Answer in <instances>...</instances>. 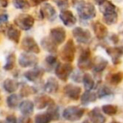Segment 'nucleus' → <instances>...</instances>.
Instances as JSON below:
<instances>
[{"label": "nucleus", "mask_w": 123, "mask_h": 123, "mask_svg": "<svg viewBox=\"0 0 123 123\" xmlns=\"http://www.w3.org/2000/svg\"><path fill=\"white\" fill-rule=\"evenodd\" d=\"M59 89V84L54 77H50L44 86V89L48 94H55Z\"/></svg>", "instance_id": "4be33fe9"}, {"label": "nucleus", "mask_w": 123, "mask_h": 123, "mask_svg": "<svg viewBox=\"0 0 123 123\" xmlns=\"http://www.w3.org/2000/svg\"><path fill=\"white\" fill-rule=\"evenodd\" d=\"M47 114L50 116L51 121H56V120L59 119V108L56 105H55V103L48 106Z\"/></svg>", "instance_id": "cd10ccee"}, {"label": "nucleus", "mask_w": 123, "mask_h": 123, "mask_svg": "<svg viewBox=\"0 0 123 123\" xmlns=\"http://www.w3.org/2000/svg\"><path fill=\"white\" fill-rule=\"evenodd\" d=\"M82 81L84 83V88H85L86 90H91V89H94L95 84H94V80L93 77L89 74H84V76H83Z\"/></svg>", "instance_id": "bb28decb"}, {"label": "nucleus", "mask_w": 123, "mask_h": 123, "mask_svg": "<svg viewBox=\"0 0 123 123\" xmlns=\"http://www.w3.org/2000/svg\"><path fill=\"white\" fill-rule=\"evenodd\" d=\"M93 30H94L95 36L99 40L105 39L108 35L107 28L99 21H96L93 24Z\"/></svg>", "instance_id": "a211bd4d"}, {"label": "nucleus", "mask_w": 123, "mask_h": 123, "mask_svg": "<svg viewBox=\"0 0 123 123\" xmlns=\"http://www.w3.org/2000/svg\"><path fill=\"white\" fill-rule=\"evenodd\" d=\"M84 110L78 106H68L62 112L64 119L69 121H78L83 117Z\"/></svg>", "instance_id": "7ed1b4c3"}, {"label": "nucleus", "mask_w": 123, "mask_h": 123, "mask_svg": "<svg viewBox=\"0 0 123 123\" xmlns=\"http://www.w3.org/2000/svg\"><path fill=\"white\" fill-rule=\"evenodd\" d=\"M44 69L41 68H34L31 70H29L24 74V76L27 80L31 82H36L42 78L44 75Z\"/></svg>", "instance_id": "dca6fc26"}, {"label": "nucleus", "mask_w": 123, "mask_h": 123, "mask_svg": "<svg viewBox=\"0 0 123 123\" xmlns=\"http://www.w3.org/2000/svg\"><path fill=\"white\" fill-rule=\"evenodd\" d=\"M36 93V89L33 88L32 86H30L28 84H23L21 87L20 92H19V96L20 97H28V96L34 94Z\"/></svg>", "instance_id": "c756f323"}, {"label": "nucleus", "mask_w": 123, "mask_h": 123, "mask_svg": "<svg viewBox=\"0 0 123 123\" xmlns=\"http://www.w3.org/2000/svg\"><path fill=\"white\" fill-rule=\"evenodd\" d=\"M6 121L9 123H18L17 118H16L15 116H14V115H9V116H8L7 118H6Z\"/></svg>", "instance_id": "79ce46f5"}, {"label": "nucleus", "mask_w": 123, "mask_h": 123, "mask_svg": "<svg viewBox=\"0 0 123 123\" xmlns=\"http://www.w3.org/2000/svg\"><path fill=\"white\" fill-rule=\"evenodd\" d=\"M73 70H74V68H73V66L70 64V62L57 63L55 68V74L58 79L65 82L68 79Z\"/></svg>", "instance_id": "423d86ee"}, {"label": "nucleus", "mask_w": 123, "mask_h": 123, "mask_svg": "<svg viewBox=\"0 0 123 123\" xmlns=\"http://www.w3.org/2000/svg\"><path fill=\"white\" fill-rule=\"evenodd\" d=\"M21 48L28 53H40V47L35 39L31 36H26L21 42Z\"/></svg>", "instance_id": "1a4fd4ad"}, {"label": "nucleus", "mask_w": 123, "mask_h": 123, "mask_svg": "<svg viewBox=\"0 0 123 123\" xmlns=\"http://www.w3.org/2000/svg\"><path fill=\"white\" fill-rule=\"evenodd\" d=\"M111 123H121V122H120V121H111Z\"/></svg>", "instance_id": "49530a36"}, {"label": "nucleus", "mask_w": 123, "mask_h": 123, "mask_svg": "<svg viewBox=\"0 0 123 123\" xmlns=\"http://www.w3.org/2000/svg\"><path fill=\"white\" fill-rule=\"evenodd\" d=\"M50 38L56 45L63 43L66 39V31L62 27L53 28L50 31Z\"/></svg>", "instance_id": "9b49d317"}, {"label": "nucleus", "mask_w": 123, "mask_h": 123, "mask_svg": "<svg viewBox=\"0 0 123 123\" xmlns=\"http://www.w3.org/2000/svg\"><path fill=\"white\" fill-rule=\"evenodd\" d=\"M59 17L61 20L62 21L63 25L67 27H72L77 23V19L70 10H62L59 14Z\"/></svg>", "instance_id": "4468645a"}, {"label": "nucleus", "mask_w": 123, "mask_h": 123, "mask_svg": "<svg viewBox=\"0 0 123 123\" xmlns=\"http://www.w3.org/2000/svg\"><path fill=\"white\" fill-rule=\"evenodd\" d=\"M106 52L111 57V61L114 64H119L123 55V46H113L106 48Z\"/></svg>", "instance_id": "ddd939ff"}, {"label": "nucleus", "mask_w": 123, "mask_h": 123, "mask_svg": "<svg viewBox=\"0 0 123 123\" xmlns=\"http://www.w3.org/2000/svg\"><path fill=\"white\" fill-rule=\"evenodd\" d=\"M4 89H5L6 92L8 93H14L19 89V84L18 81H16L15 79H7L4 81Z\"/></svg>", "instance_id": "b1692460"}, {"label": "nucleus", "mask_w": 123, "mask_h": 123, "mask_svg": "<svg viewBox=\"0 0 123 123\" xmlns=\"http://www.w3.org/2000/svg\"><path fill=\"white\" fill-rule=\"evenodd\" d=\"M41 46L43 47V49L46 50V51H49L51 53L56 52L57 51V45L55 44L52 41H51V38L45 37L41 40Z\"/></svg>", "instance_id": "393cba45"}, {"label": "nucleus", "mask_w": 123, "mask_h": 123, "mask_svg": "<svg viewBox=\"0 0 123 123\" xmlns=\"http://www.w3.org/2000/svg\"><path fill=\"white\" fill-rule=\"evenodd\" d=\"M83 76L84 74H82L81 71H75V72H72V75H71V79L76 83H79L82 81Z\"/></svg>", "instance_id": "58836bf2"}, {"label": "nucleus", "mask_w": 123, "mask_h": 123, "mask_svg": "<svg viewBox=\"0 0 123 123\" xmlns=\"http://www.w3.org/2000/svg\"><path fill=\"white\" fill-rule=\"evenodd\" d=\"M89 116L92 123H105L106 121V118L105 117L98 107L94 108L89 113Z\"/></svg>", "instance_id": "412c9836"}, {"label": "nucleus", "mask_w": 123, "mask_h": 123, "mask_svg": "<svg viewBox=\"0 0 123 123\" xmlns=\"http://www.w3.org/2000/svg\"><path fill=\"white\" fill-rule=\"evenodd\" d=\"M46 63L47 64V65L49 66H53L55 65V64L56 63V62H57V59H56V57L55 56H52V55H51V56H47L46 58Z\"/></svg>", "instance_id": "ea45409f"}, {"label": "nucleus", "mask_w": 123, "mask_h": 123, "mask_svg": "<svg viewBox=\"0 0 123 123\" xmlns=\"http://www.w3.org/2000/svg\"><path fill=\"white\" fill-rule=\"evenodd\" d=\"M73 35L78 43L80 44H89L92 40L90 31L81 27H76L73 31Z\"/></svg>", "instance_id": "6e6552de"}, {"label": "nucleus", "mask_w": 123, "mask_h": 123, "mask_svg": "<svg viewBox=\"0 0 123 123\" xmlns=\"http://www.w3.org/2000/svg\"><path fill=\"white\" fill-rule=\"evenodd\" d=\"M111 94H112V92H111V89H110L108 86L103 85V86H101V87L99 89V90H98L97 96L99 98V99H101V98H104V97H106V96L111 95Z\"/></svg>", "instance_id": "c9c22d12"}, {"label": "nucleus", "mask_w": 123, "mask_h": 123, "mask_svg": "<svg viewBox=\"0 0 123 123\" xmlns=\"http://www.w3.org/2000/svg\"><path fill=\"white\" fill-rule=\"evenodd\" d=\"M93 61L91 59V51L89 48L83 50L78 60V67L80 70H89L92 67Z\"/></svg>", "instance_id": "0eeeda50"}, {"label": "nucleus", "mask_w": 123, "mask_h": 123, "mask_svg": "<svg viewBox=\"0 0 123 123\" xmlns=\"http://www.w3.org/2000/svg\"><path fill=\"white\" fill-rule=\"evenodd\" d=\"M123 79V74L121 72H117L113 74L110 78V82L112 84H119Z\"/></svg>", "instance_id": "e433bc0d"}, {"label": "nucleus", "mask_w": 123, "mask_h": 123, "mask_svg": "<svg viewBox=\"0 0 123 123\" xmlns=\"http://www.w3.org/2000/svg\"><path fill=\"white\" fill-rule=\"evenodd\" d=\"M54 103V100L47 95H40L35 99V105L38 110H42Z\"/></svg>", "instance_id": "6ab92c4d"}, {"label": "nucleus", "mask_w": 123, "mask_h": 123, "mask_svg": "<svg viewBox=\"0 0 123 123\" xmlns=\"http://www.w3.org/2000/svg\"><path fill=\"white\" fill-rule=\"evenodd\" d=\"M13 4L16 9L22 10H26L31 7L27 0H13Z\"/></svg>", "instance_id": "473e14b6"}, {"label": "nucleus", "mask_w": 123, "mask_h": 123, "mask_svg": "<svg viewBox=\"0 0 123 123\" xmlns=\"http://www.w3.org/2000/svg\"><path fill=\"white\" fill-rule=\"evenodd\" d=\"M9 26V16L7 14H0V32H5Z\"/></svg>", "instance_id": "2f4dec72"}, {"label": "nucleus", "mask_w": 123, "mask_h": 123, "mask_svg": "<svg viewBox=\"0 0 123 123\" xmlns=\"http://www.w3.org/2000/svg\"><path fill=\"white\" fill-rule=\"evenodd\" d=\"M108 65V61L102 56H97L94 57L93 61V69L95 73H101L105 69V68Z\"/></svg>", "instance_id": "aec40b11"}, {"label": "nucleus", "mask_w": 123, "mask_h": 123, "mask_svg": "<svg viewBox=\"0 0 123 123\" xmlns=\"http://www.w3.org/2000/svg\"><path fill=\"white\" fill-rule=\"evenodd\" d=\"M19 101H20V97L14 94H11L7 98V105L11 109H14L18 105H19Z\"/></svg>", "instance_id": "7c9ffc66"}, {"label": "nucleus", "mask_w": 123, "mask_h": 123, "mask_svg": "<svg viewBox=\"0 0 123 123\" xmlns=\"http://www.w3.org/2000/svg\"><path fill=\"white\" fill-rule=\"evenodd\" d=\"M53 2L57 5L59 9L62 10H65L66 9L69 7V1L68 0H53Z\"/></svg>", "instance_id": "4c0bfd02"}, {"label": "nucleus", "mask_w": 123, "mask_h": 123, "mask_svg": "<svg viewBox=\"0 0 123 123\" xmlns=\"http://www.w3.org/2000/svg\"><path fill=\"white\" fill-rule=\"evenodd\" d=\"M14 24L20 30L29 31L34 25L35 19L28 14H21L14 19Z\"/></svg>", "instance_id": "20e7f679"}, {"label": "nucleus", "mask_w": 123, "mask_h": 123, "mask_svg": "<svg viewBox=\"0 0 123 123\" xmlns=\"http://www.w3.org/2000/svg\"><path fill=\"white\" fill-rule=\"evenodd\" d=\"M0 123H9V122H7V121H0Z\"/></svg>", "instance_id": "de8ad7c7"}, {"label": "nucleus", "mask_w": 123, "mask_h": 123, "mask_svg": "<svg viewBox=\"0 0 123 123\" xmlns=\"http://www.w3.org/2000/svg\"><path fill=\"white\" fill-rule=\"evenodd\" d=\"M99 10L103 14L104 21L107 25H114L117 22L118 14L116 8L110 1H105L101 5H99Z\"/></svg>", "instance_id": "f257e3e1"}, {"label": "nucleus", "mask_w": 123, "mask_h": 123, "mask_svg": "<svg viewBox=\"0 0 123 123\" xmlns=\"http://www.w3.org/2000/svg\"><path fill=\"white\" fill-rule=\"evenodd\" d=\"M31 122V118L28 116H20L18 120V123H30Z\"/></svg>", "instance_id": "37998d69"}, {"label": "nucleus", "mask_w": 123, "mask_h": 123, "mask_svg": "<svg viewBox=\"0 0 123 123\" xmlns=\"http://www.w3.org/2000/svg\"><path fill=\"white\" fill-rule=\"evenodd\" d=\"M76 52V47L72 39H69L64 46L62 48L61 57L66 62H72L74 60Z\"/></svg>", "instance_id": "39448f33"}, {"label": "nucleus", "mask_w": 123, "mask_h": 123, "mask_svg": "<svg viewBox=\"0 0 123 123\" xmlns=\"http://www.w3.org/2000/svg\"><path fill=\"white\" fill-rule=\"evenodd\" d=\"M38 63V58L31 53H22L19 58V64L21 68L36 67Z\"/></svg>", "instance_id": "9d476101"}, {"label": "nucleus", "mask_w": 123, "mask_h": 123, "mask_svg": "<svg viewBox=\"0 0 123 123\" xmlns=\"http://www.w3.org/2000/svg\"><path fill=\"white\" fill-rule=\"evenodd\" d=\"M64 93L65 94L73 100H78L80 98L81 94V88L78 85L74 84H68L64 87Z\"/></svg>", "instance_id": "2eb2a0df"}, {"label": "nucleus", "mask_w": 123, "mask_h": 123, "mask_svg": "<svg viewBox=\"0 0 123 123\" xmlns=\"http://www.w3.org/2000/svg\"><path fill=\"white\" fill-rule=\"evenodd\" d=\"M117 106L114 105H105L102 106V111L108 116H114L117 113Z\"/></svg>", "instance_id": "f704fd0d"}, {"label": "nucleus", "mask_w": 123, "mask_h": 123, "mask_svg": "<svg viewBox=\"0 0 123 123\" xmlns=\"http://www.w3.org/2000/svg\"><path fill=\"white\" fill-rule=\"evenodd\" d=\"M41 16L42 19H46L53 21L56 18V11L55 8L50 4H44L40 9Z\"/></svg>", "instance_id": "f8f14e48"}, {"label": "nucleus", "mask_w": 123, "mask_h": 123, "mask_svg": "<svg viewBox=\"0 0 123 123\" xmlns=\"http://www.w3.org/2000/svg\"><path fill=\"white\" fill-rule=\"evenodd\" d=\"M15 61H16V56L14 52L8 55L7 58H6V63L4 67V70L5 71L12 70L14 68V65H15Z\"/></svg>", "instance_id": "c85d7f7f"}, {"label": "nucleus", "mask_w": 123, "mask_h": 123, "mask_svg": "<svg viewBox=\"0 0 123 123\" xmlns=\"http://www.w3.org/2000/svg\"><path fill=\"white\" fill-rule=\"evenodd\" d=\"M76 9L79 16L82 19L89 20L94 19L96 16V10L92 4L84 1H79L76 6Z\"/></svg>", "instance_id": "f03ea898"}, {"label": "nucleus", "mask_w": 123, "mask_h": 123, "mask_svg": "<svg viewBox=\"0 0 123 123\" xmlns=\"http://www.w3.org/2000/svg\"><path fill=\"white\" fill-rule=\"evenodd\" d=\"M46 1H47V0H29L28 2H29V4H30V5H31V6L36 7V6L41 4V3L46 2Z\"/></svg>", "instance_id": "a19ab883"}, {"label": "nucleus", "mask_w": 123, "mask_h": 123, "mask_svg": "<svg viewBox=\"0 0 123 123\" xmlns=\"http://www.w3.org/2000/svg\"><path fill=\"white\" fill-rule=\"evenodd\" d=\"M5 33L7 35L8 38L10 41H12L13 42H14L15 44H18L19 42L21 33L20 31L17 27H15L14 25H9Z\"/></svg>", "instance_id": "f3484780"}, {"label": "nucleus", "mask_w": 123, "mask_h": 123, "mask_svg": "<svg viewBox=\"0 0 123 123\" xmlns=\"http://www.w3.org/2000/svg\"><path fill=\"white\" fill-rule=\"evenodd\" d=\"M94 1H95V3L98 5H101L103 3H105V1H107V0H94Z\"/></svg>", "instance_id": "a18cd8bd"}, {"label": "nucleus", "mask_w": 123, "mask_h": 123, "mask_svg": "<svg viewBox=\"0 0 123 123\" xmlns=\"http://www.w3.org/2000/svg\"><path fill=\"white\" fill-rule=\"evenodd\" d=\"M19 110H20L21 113L25 116L31 115L34 111V103L29 99L22 101L19 104Z\"/></svg>", "instance_id": "5701e85b"}, {"label": "nucleus", "mask_w": 123, "mask_h": 123, "mask_svg": "<svg viewBox=\"0 0 123 123\" xmlns=\"http://www.w3.org/2000/svg\"><path fill=\"white\" fill-rule=\"evenodd\" d=\"M97 99V94L90 90H86L81 96V102L83 105H89V103L94 102Z\"/></svg>", "instance_id": "a878e982"}, {"label": "nucleus", "mask_w": 123, "mask_h": 123, "mask_svg": "<svg viewBox=\"0 0 123 123\" xmlns=\"http://www.w3.org/2000/svg\"><path fill=\"white\" fill-rule=\"evenodd\" d=\"M51 121L50 116L46 113H41V114H37L35 117V121L36 123H50Z\"/></svg>", "instance_id": "72a5a7b5"}, {"label": "nucleus", "mask_w": 123, "mask_h": 123, "mask_svg": "<svg viewBox=\"0 0 123 123\" xmlns=\"http://www.w3.org/2000/svg\"><path fill=\"white\" fill-rule=\"evenodd\" d=\"M9 5V0H0V8H7Z\"/></svg>", "instance_id": "c03bdc74"}]
</instances>
